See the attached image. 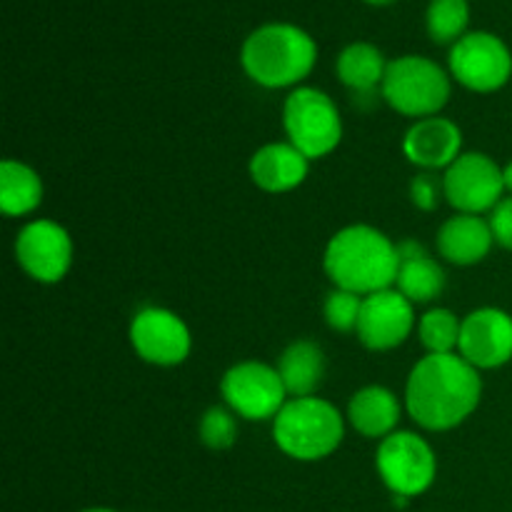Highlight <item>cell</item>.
<instances>
[{
  "mask_svg": "<svg viewBox=\"0 0 512 512\" xmlns=\"http://www.w3.org/2000/svg\"><path fill=\"white\" fill-rule=\"evenodd\" d=\"M483 395L478 368L460 353H428L413 368L405 388L408 413L420 428L450 430L475 413Z\"/></svg>",
  "mask_w": 512,
  "mask_h": 512,
  "instance_id": "cell-1",
  "label": "cell"
},
{
  "mask_svg": "<svg viewBox=\"0 0 512 512\" xmlns=\"http://www.w3.org/2000/svg\"><path fill=\"white\" fill-rule=\"evenodd\" d=\"M323 265L335 288L368 298L395 285L398 245L370 225H350L330 238Z\"/></svg>",
  "mask_w": 512,
  "mask_h": 512,
  "instance_id": "cell-2",
  "label": "cell"
},
{
  "mask_svg": "<svg viewBox=\"0 0 512 512\" xmlns=\"http://www.w3.org/2000/svg\"><path fill=\"white\" fill-rule=\"evenodd\" d=\"M315 40L293 23H268L245 38L240 60L255 83L265 88H288L313 70Z\"/></svg>",
  "mask_w": 512,
  "mask_h": 512,
  "instance_id": "cell-3",
  "label": "cell"
},
{
  "mask_svg": "<svg viewBox=\"0 0 512 512\" xmlns=\"http://www.w3.org/2000/svg\"><path fill=\"white\" fill-rule=\"evenodd\" d=\"M345 423L338 408L320 398H293L273 420V438L295 460L328 458L343 443Z\"/></svg>",
  "mask_w": 512,
  "mask_h": 512,
  "instance_id": "cell-4",
  "label": "cell"
},
{
  "mask_svg": "<svg viewBox=\"0 0 512 512\" xmlns=\"http://www.w3.org/2000/svg\"><path fill=\"white\" fill-rule=\"evenodd\" d=\"M385 103L410 118H433L450 98V80L438 63L423 55H403L388 63L383 80Z\"/></svg>",
  "mask_w": 512,
  "mask_h": 512,
  "instance_id": "cell-5",
  "label": "cell"
},
{
  "mask_svg": "<svg viewBox=\"0 0 512 512\" xmlns=\"http://www.w3.org/2000/svg\"><path fill=\"white\" fill-rule=\"evenodd\" d=\"M290 143L308 160L325 158L343 138V120L333 98L315 88H298L288 95L283 110Z\"/></svg>",
  "mask_w": 512,
  "mask_h": 512,
  "instance_id": "cell-6",
  "label": "cell"
},
{
  "mask_svg": "<svg viewBox=\"0 0 512 512\" xmlns=\"http://www.w3.org/2000/svg\"><path fill=\"white\" fill-rule=\"evenodd\" d=\"M435 453L420 435L400 430L383 438L378 448V473L398 498L425 493L435 480Z\"/></svg>",
  "mask_w": 512,
  "mask_h": 512,
  "instance_id": "cell-7",
  "label": "cell"
},
{
  "mask_svg": "<svg viewBox=\"0 0 512 512\" xmlns=\"http://www.w3.org/2000/svg\"><path fill=\"white\" fill-rule=\"evenodd\" d=\"M450 70L465 88L475 93H493L510 80L512 55L498 35L475 30L453 43Z\"/></svg>",
  "mask_w": 512,
  "mask_h": 512,
  "instance_id": "cell-8",
  "label": "cell"
},
{
  "mask_svg": "<svg viewBox=\"0 0 512 512\" xmlns=\"http://www.w3.org/2000/svg\"><path fill=\"white\" fill-rule=\"evenodd\" d=\"M220 390L230 410L245 420H275V415L288 403V390L278 370L253 360L230 368Z\"/></svg>",
  "mask_w": 512,
  "mask_h": 512,
  "instance_id": "cell-9",
  "label": "cell"
},
{
  "mask_svg": "<svg viewBox=\"0 0 512 512\" xmlns=\"http://www.w3.org/2000/svg\"><path fill=\"white\" fill-rule=\"evenodd\" d=\"M445 200L455 210L480 215L503 200L505 175L493 158L483 153H465L443 175Z\"/></svg>",
  "mask_w": 512,
  "mask_h": 512,
  "instance_id": "cell-10",
  "label": "cell"
},
{
  "mask_svg": "<svg viewBox=\"0 0 512 512\" xmlns=\"http://www.w3.org/2000/svg\"><path fill=\"white\" fill-rule=\"evenodd\" d=\"M15 255L25 273L38 283H58L65 278L73 260V243L68 230L50 220H35L20 230Z\"/></svg>",
  "mask_w": 512,
  "mask_h": 512,
  "instance_id": "cell-11",
  "label": "cell"
},
{
  "mask_svg": "<svg viewBox=\"0 0 512 512\" xmlns=\"http://www.w3.org/2000/svg\"><path fill=\"white\" fill-rule=\"evenodd\" d=\"M135 353L153 365H180L190 353V330L183 320L165 308H145L130 325Z\"/></svg>",
  "mask_w": 512,
  "mask_h": 512,
  "instance_id": "cell-12",
  "label": "cell"
},
{
  "mask_svg": "<svg viewBox=\"0 0 512 512\" xmlns=\"http://www.w3.org/2000/svg\"><path fill=\"white\" fill-rule=\"evenodd\" d=\"M415 325L413 303L400 290H380L363 298L358 338L370 350H393L408 340Z\"/></svg>",
  "mask_w": 512,
  "mask_h": 512,
  "instance_id": "cell-13",
  "label": "cell"
},
{
  "mask_svg": "<svg viewBox=\"0 0 512 512\" xmlns=\"http://www.w3.org/2000/svg\"><path fill=\"white\" fill-rule=\"evenodd\" d=\"M460 355L478 370H493L512 358V318L498 308H480L463 320Z\"/></svg>",
  "mask_w": 512,
  "mask_h": 512,
  "instance_id": "cell-14",
  "label": "cell"
},
{
  "mask_svg": "<svg viewBox=\"0 0 512 512\" xmlns=\"http://www.w3.org/2000/svg\"><path fill=\"white\" fill-rule=\"evenodd\" d=\"M463 133L448 118H423L408 130L403 140V150L410 163L420 168L438 170L450 168L460 158Z\"/></svg>",
  "mask_w": 512,
  "mask_h": 512,
  "instance_id": "cell-15",
  "label": "cell"
},
{
  "mask_svg": "<svg viewBox=\"0 0 512 512\" xmlns=\"http://www.w3.org/2000/svg\"><path fill=\"white\" fill-rule=\"evenodd\" d=\"M398 285L400 293L410 303H430L438 298L445 288V273L435 258L425 250L423 243L408 238L398 243Z\"/></svg>",
  "mask_w": 512,
  "mask_h": 512,
  "instance_id": "cell-16",
  "label": "cell"
},
{
  "mask_svg": "<svg viewBox=\"0 0 512 512\" xmlns=\"http://www.w3.org/2000/svg\"><path fill=\"white\" fill-rule=\"evenodd\" d=\"M250 175L258 188L268 193H285L305 180L308 158L293 143H270L253 155Z\"/></svg>",
  "mask_w": 512,
  "mask_h": 512,
  "instance_id": "cell-17",
  "label": "cell"
},
{
  "mask_svg": "<svg viewBox=\"0 0 512 512\" xmlns=\"http://www.w3.org/2000/svg\"><path fill=\"white\" fill-rule=\"evenodd\" d=\"M495 238L488 220L480 215L458 213L440 228L438 250L448 263L475 265L490 253Z\"/></svg>",
  "mask_w": 512,
  "mask_h": 512,
  "instance_id": "cell-18",
  "label": "cell"
},
{
  "mask_svg": "<svg viewBox=\"0 0 512 512\" xmlns=\"http://www.w3.org/2000/svg\"><path fill=\"white\" fill-rule=\"evenodd\" d=\"M348 418L365 438H388L395 433V425L400 420V403L388 388L370 385L353 395Z\"/></svg>",
  "mask_w": 512,
  "mask_h": 512,
  "instance_id": "cell-19",
  "label": "cell"
},
{
  "mask_svg": "<svg viewBox=\"0 0 512 512\" xmlns=\"http://www.w3.org/2000/svg\"><path fill=\"white\" fill-rule=\"evenodd\" d=\"M385 63L383 53L373 43H350L338 55V78L355 93V100L363 103L365 98H375L378 88H383Z\"/></svg>",
  "mask_w": 512,
  "mask_h": 512,
  "instance_id": "cell-20",
  "label": "cell"
},
{
  "mask_svg": "<svg viewBox=\"0 0 512 512\" xmlns=\"http://www.w3.org/2000/svg\"><path fill=\"white\" fill-rule=\"evenodd\" d=\"M278 373L290 398H313L325 375L323 350L310 340H298L283 353Z\"/></svg>",
  "mask_w": 512,
  "mask_h": 512,
  "instance_id": "cell-21",
  "label": "cell"
},
{
  "mask_svg": "<svg viewBox=\"0 0 512 512\" xmlns=\"http://www.w3.org/2000/svg\"><path fill=\"white\" fill-rule=\"evenodd\" d=\"M43 200V180L28 165L18 160H3L0 165V208L5 215H28Z\"/></svg>",
  "mask_w": 512,
  "mask_h": 512,
  "instance_id": "cell-22",
  "label": "cell"
},
{
  "mask_svg": "<svg viewBox=\"0 0 512 512\" xmlns=\"http://www.w3.org/2000/svg\"><path fill=\"white\" fill-rule=\"evenodd\" d=\"M468 20V0H430L428 33L435 43H455L463 38Z\"/></svg>",
  "mask_w": 512,
  "mask_h": 512,
  "instance_id": "cell-23",
  "label": "cell"
},
{
  "mask_svg": "<svg viewBox=\"0 0 512 512\" xmlns=\"http://www.w3.org/2000/svg\"><path fill=\"white\" fill-rule=\"evenodd\" d=\"M460 330L463 323L453 310L435 308L420 318V340L430 353H453L460 345Z\"/></svg>",
  "mask_w": 512,
  "mask_h": 512,
  "instance_id": "cell-24",
  "label": "cell"
},
{
  "mask_svg": "<svg viewBox=\"0 0 512 512\" xmlns=\"http://www.w3.org/2000/svg\"><path fill=\"white\" fill-rule=\"evenodd\" d=\"M360 310H363V295L335 288L325 300L323 313L330 328L338 333H350V330H358Z\"/></svg>",
  "mask_w": 512,
  "mask_h": 512,
  "instance_id": "cell-25",
  "label": "cell"
},
{
  "mask_svg": "<svg viewBox=\"0 0 512 512\" xmlns=\"http://www.w3.org/2000/svg\"><path fill=\"white\" fill-rule=\"evenodd\" d=\"M238 423H235L233 410L210 408L200 420V440L213 450H225L235 443Z\"/></svg>",
  "mask_w": 512,
  "mask_h": 512,
  "instance_id": "cell-26",
  "label": "cell"
},
{
  "mask_svg": "<svg viewBox=\"0 0 512 512\" xmlns=\"http://www.w3.org/2000/svg\"><path fill=\"white\" fill-rule=\"evenodd\" d=\"M410 198L420 210H435L445 198L443 178L435 173H420L410 185Z\"/></svg>",
  "mask_w": 512,
  "mask_h": 512,
  "instance_id": "cell-27",
  "label": "cell"
},
{
  "mask_svg": "<svg viewBox=\"0 0 512 512\" xmlns=\"http://www.w3.org/2000/svg\"><path fill=\"white\" fill-rule=\"evenodd\" d=\"M490 230H493L495 243H500L503 248L512 250V198H503L493 208L490 215Z\"/></svg>",
  "mask_w": 512,
  "mask_h": 512,
  "instance_id": "cell-28",
  "label": "cell"
},
{
  "mask_svg": "<svg viewBox=\"0 0 512 512\" xmlns=\"http://www.w3.org/2000/svg\"><path fill=\"white\" fill-rule=\"evenodd\" d=\"M503 175H505V188H508L510 193H512V163L503 170Z\"/></svg>",
  "mask_w": 512,
  "mask_h": 512,
  "instance_id": "cell-29",
  "label": "cell"
},
{
  "mask_svg": "<svg viewBox=\"0 0 512 512\" xmlns=\"http://www.w3.org/2000/svg\"><path fill=\"white\" fill-rule=\"evenodd\" d=\"M368 3H373V5H385V3H393V0H368Z\"/></svg>",
  "mask_w": 512,
  "mask_h": 512,
  "instance_id": "cell-30",
  "label": "cell"
},
{
  "mask_svg": "<svg viewBox=\"0 0 512 512\" xmlns=\"http://www.w3.org/2000/svg\"><path fill=\"white\" fill-rule=\"evenodd\" d=\"M83 512H115V510H105V508H95V510H83Z\"/></svg>",
  "mask_w": 512,
  "mask_h": 512,
  "instance_id": "cell-31",
  "label": "cell"
}]
</instances>
